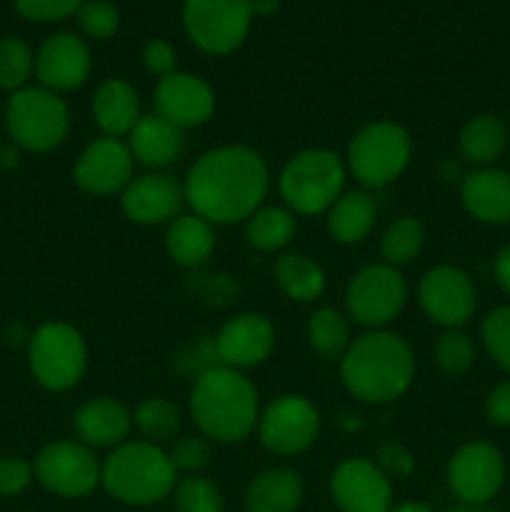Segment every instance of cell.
<instances>
[{
  "instance_id": "5bb4252c",
  "label": "cell",
  "mask_w": 510,
  "mask_h": 512,
  "mask_svg": "<svg viewBox=\"0 0 510 512\" xmlns=\"http://www.w3.org/2000/svg\"><path fill=\"white\" fill-rule=\"evenodd\" d=\"M420 308L428 315L430 323L440 328L455 330L473 318L478 308L475 285L463 270L453 265L430 268L420 280Z\"/></svg>"
},
{
  "instance_id": "603a6c76",
  "label": "cell",
  "mask_w": 510,
  "mask_h": 512,
  "mask_svg": "<svg viewBox=\"0 0 510 512\" xmlns=\"http://www.w3.org/2000/svg\"><path fill=\"white\" fill-rule=\"evenodd\" d=\"M130 153L145 168H168L183 155L185 138L183 130L175 128L158 113L143 115L133 130H130Z\"/></svg>"
},
{
  "instance_id": "9c48e42d",
  "label": "cell",
  "mask_w": 510,
  "mask_h": 512,
  "mask_svg": "<svg viewBox=\"0 0 510 512\" xmlns=\"http://www.w3.org/2000/svg\"><path fill=\"white\" fill-rule=\"evenodd\" d=\"M253 20V0H185L183 25L188 38L210 55L240 48Z\"/></svg>"
},
{
  "instance_id": "7c38bea8",
  "label": "cell",
  "mask_w": 510,
  "mask_h": 512,
  "mask_svg": "<svg viewBox=\"0 0 510 512\" xmlns=\"http://www.w3.org/2000/svg\"><path fill=\"white\" fill-rule=\"evenodd\" d=\"M320 413L303 395H283L273 400L258 420L260 443L275 455H298L315 443Z\"/></svg>"
},
{
  "instance_id": "8992f818",
  "label": "cell",
  "mask_w": 510,
  "mask_h": 512,
  "mask_svg": "<svg viewBox=\"0 0 510 512\" xmlns=\"http://www.w3.org/2000/svg\"><path fill=\"white\" fill-rule=\"evenodd\" d=\"M413 155L408 130L390 120L365 125L348 145V170L360 185L378 190L403 175Z\"/></svg>"
},
{
  "instance_id": "e575fe53",
  "label": "cell",
  "mask_w": 510,
  "mask_h": 512,
  "mask_svg": "<svg viewBox=\"0 0 510 512\" xmlns=\"http://www.w3.org/2000/svg\"><path fill=\"white\" fill-rule=\"evenodd\" d=\"M175 510L178 512H223V495L213 480L190 475L175 485Z\"/></svg>"
},
{
  "instance_id": "f1b7e54d",
  "label": "cell",
  "mask_w": 510,
  "mask_h": 512,
  "mask_svg": "<svg viewBox=\"0 0 510 512\" xmlns=\"http://www.w3.org/2000/svg\"><path fill=\"white\" fill-rule=\"evenodd\" d=\"M275 283L295 303H313L323 295L325 275L318 263L305 255H283L275 263Z\"/></svg>"
},
{
  "instance_id": "ab89813d",
  "label": "cell",
  "mask_w": 510,
  "mask_h": 512,
  "mask_svg": "<svg viewBox=\"0 0 510 512\" xmlns=\"http://www.w3.org/2000/svg\"><path fill=\"white\" fill-rule=\"evenodd\" d=\"M15 10L33 23H55L78 13L83 0H13Z\"/></svg>"
},
{
  "instance_id": "836d02e7",
  "label": "cell",
  "mask_w": 510,
  "mask_h": 512,
  "mask_svg": "<svg viewBox=\"0 0 510 512\" xmlns=\"http://www.w3.org/2000/svg\"><path fill=\"white\" fill-rule=\"evenodd\" d=\"M35 70V55L20 38L0 40V88L20 90Z\"/></svg>"
},
{
  "instance_id": "30bf717a",
  "label": "cell",
  "mask_w": 510,
  "mask_h": 512,
  "mask_svg": "<svg viewBox=\"0 0 510 512\" xmlns=\"http://www.w3.org/2000/svg\"><path fill=\"white\" fill-rule=\"evenodd\" d=\"M408 300L405 278L393 265H368L358 270L345 290V308L365 328L388 325Z\"/></svg>"
},
{
  "instance_id": "7dc6e473",
  "label": "cell",
  "mask_w": 510,
  "mask_h": 512,
  "mask_svg": "<svg viewBox=\"0 0 510 512\" xmlns=\"http://www.w3.org/2000/svg\"><path fill=\"white\" fill-rule=\"evenodd\" d=\"M0 165H5V168H13V165H18V150H13V148L0 150Z\"/></svg>"
},
{
  "instance_id": "277c9868",
  "label": "cell",
  "mask_w": 510,
  "mask_h": 512,
  "mask_svg": "<svg viewBox=\"0 0 510 512\" xmlns=\"http://www.w3.org/2000/svg\"><path fill=\"white\" fill-rule=\"evenodd\" d=\"M175 473L170 455L148 440L123 443L108 455L100 468V483L125 505H153L175 490Z\"/></svg>"
},
{
  "instance_id": "8fae6325",
  "label": "cell",
  "mask_w": 510,
  "mask_h": 512,
  "mask_svg": "<svg viewBox=\"0 0 510 512\" xmlns=\"http://www.w3.org/2000/svg\"><path fill=\"white\" fill-rule=\"evenodd\" d=\"M35 478L60 498H85L100 483V465L85 445L55 440L35 458Z\"/></svg>"
},
{
  "instance_id": "cb8c5ba5",
  "label": "cell",
  "mask_w": 510,
  "mask_h": 512,
  "mask_svg": "<svg viewBox=\"0 0 510 512\" xmlns=\"http://www.w3.org/2000/svg\"><path fill=\"white\" fill-rule=\"evenodd\" d=\"M93 118L105 138H120L138 125L140 98L138 90L123 78H110L95 90L93 98Z\"/></svg>"
},
{
  "instance_id": "4fadbf2b",
  "label": "cell",
  "mask_w": 510,
  "mask_h": 512,
  "mask_svg": "<svg viewBox=\"0 0 510 512\" xmlns=\"http://www.w3.org/2000/svg\"><path fill=\"white\" fill-rule=\"evenodd\" d=\"M448 488L465 505H485L505 483L503 455L490 443H468L450 458Z\"/></svg>"
},
{
  "instance_id": "b9f144b4",
  "label": "cell",
  "mask_w": 510,
  "mask_h": 512,
  "mask_svg": "<svg viewBox=\"0 0 510 512\" xmlns=\"http://www.w3.org/2000/svg\"><path fill=\"white\" fill-rule=\"evenodd\" d=\"M378 465L388 478H408L415 468V460L403 445L385 443L378 448Z\"/></svg>"
},
{
  "instance_id": "9a60e30c",
  "label": "cell",
  "mask_w": 510,
  "mask_h": 512,
  "mask_svg": "<svg viewBox=\"0 0 510 512\" xmlns=\"http://www.w3.org/2000/svg\"><path fill=\"white\" fill-rule=\"evenodd\" d=\"M330 495L343 512H390L393 485L375 463L350 458L335 468L330 478Z\"/></svg>"
},
{
  "instance_id": "ee69618b",
  "label": "cell",
  "mask_w": 510,
  "mask_h": 512,
  "mask_svg": "<svg viewBox=\"0 0 510 512\" xmlns=\"http://www.w3.org/2000/svg\"><path fill=\"white\" fill-rule=\"evenodd\" d=\"M485 415L498 428H510V380L495 385L485 400Z\"/></svg>"
},
{
  "instance_id": "4dcf8cb0",
  "label": "cell",
  "mask_w": 510,
  "mask_h": 512,
  "mask_svg": "<svg viewBox=\"0 0 510 512\" xmlns=\"http://www.w3.org/2000/svg\"><path fill=\"white\" fill-rule=\"evenodd\" d=\"M133 423L148 443L158 445L168 443V440H173L178 435L180 425H183V415H180V408L173 400L145 398L135 408Z\"/></svg>"
},
{
  "instance_id": "681fc988",
  "label": "cell",
  "mask_w": 510,
  "mask_h": 512,
  "mask_svg": "<svg viewBox=\"0 0 510 512\" xmlns=\"http://www.w3.org/2000/svg\"><path fill=\"white\" fill-rule=\"evenodd\" d=\"M450 512H493V510H488L485 508V505H458V508H453Z\"/></svg>"
},
{
  "instance_id": "d590c367",
  "label": "cell",
  "mask_w": 510,
  "mask_h": 512,
  "mask_svg": "<svg viewBox=\"0 0 510 512\" xmlns=\"http://www.w3.org/2000/svg\"><path fill=\"white\" fill-rule=\"evenodd\" d=\"M435 360L440 370L448 375H463L475 363V345L468 333L463 330H445L435 343Z\"/></svg>"
},
{
  "instance_id": "e0dca14e",
  "label": "cell",
  "mask_w": 510,
  "mask_h": 512,
  "mask_svg": "<svg viewBox=\"0 0 510 512\" xmlns=\"http://www.w3.org/2000/svg\"><path fill=\"white\" fill-rule=\"evenodd\" d=\"M155 113L173 123L175 128L203 125L215 110V93L203 78L190 73H170L160 78L153 95Z\"/></svg>"
},
{
  "instance_id": "f35d334b",
  "label": "cell",
  "mask_w": 510,
  "mask_h": 512,
  "mask_svg": "<svg viewBox=\"0 0 510 512\" xmlns=\"http://www.w3.org/2000/svg\"><path fill=\"white\" fill-rule=\"evenodd\" d=\"M168 455L175 470L198 473V470H203L210 463L213 448H210V440L205 435H185V438L175 440Z\"/></svg>"
},
{
  "instance_id": "bcb514c9",
  "label": "cell",
  "mask_w": 510,
  "mask_h": 512,
  "mask_svg": "<svg viewBox=\"0 0 510 512\" xmlns=\"http://www.w3.org/2000/svg\"><path fill=\"white\" fill-rule=\"evenodd\" d=\"M278 5V0H253V15H258V18H270V15H275Z\"/></svg>"
},
{
  "instance_id": "5b68a950",
  "label": "cell",
  "mask_w": 510,
  "mask_h": 512,
  "mask_svg": "<svg viewBox=\"0 0 510 512\" xmlns=\"http://www.w3.org/2000/svg\"><path fill=\"white\" fill-rule=\"evenodd\" d=\"M345 185V165L325 148L300 150L280 170L278 188L288 210L318 215L333 208Z\"/></svg>"
},
{
  "instance_id": "d6986e66",
  "label": "cell",
  "mask_w": 510,
  "mask_h": 512,
  "mask_svg": "<svg viewBox=\"0 0 510 512\" xmlns=\"http://www.w3.org/2000/svg\"><path fill=\"white\" fill-rule=\"evenodd\" d=\"M35 75L53 93L80 88L90 75L88 45L73 33L50 35L35 55Z\"/></svg>"
},
{
  "instance_id": "3957f363",
  "label": "cell",
  "mask_w": 510,
  "mask_h": 512,
  "mask_svg": "<svg viewBox=\"0 0 510 512\" xmlns=\"http://www.w3.org/2000/svg\"><path fill=\"white\" fill-rule=\"evenodd\" d=\"M190 415L215 443H243L258 423V390L240 370L213 365L195 378Z\"/></svg>"
},
{
  "instance_id": "7a4b0ae2",
  "label": "cell",
  "mask_w": 510,
  "mask_h": 512,
  "mask_svg": "<svg viewBox=\"0 0 510 512\" xmlns=\"http://www.w3.org/2000/svg\"><path fill=\"white\" fill-rule=\"evenodd\" d=\"M340 360V378L345 388L363 403H393L413 383V350L395 333L373 330L350 343Z\"/></svg>"
},
{
  "instance_id": "ffe728a7",
  "label": "cell",
  "mask_w": 510,
  "mask_h": 512,
  "mask_svg": "<svg viewBox=\"0 0 510 512\" xmlns=\"http://www.w3.org/2000/svg\"><path fill=\"white\" fill-rule=\"evenodd\" d=\"M123 213L138 225L173 223L185 203L183 185L165 173L140 175L123 190Z\"/></svg>"
},
{
  "instance_id": "f546056e",
  "label": "cell",
  "mask_w": 510,
  "mask_h": 512,
  "mask_svg": "<svg viewBox=\"0 0 510 512\" xmlns=\"http://www.w3.org/2000/svg\"><path fill=\"white\" fill-rule=\"evenodd\" d=\"M295 213L288 208H260L255 210L245 225V240L250 248L263 250V253H275L285 248L295 238Z\"/></svg>"
},
{
  "instance_id": "d4e9b609",
  "label": "cell",
  "mask_w": 510,
  "mask_h": 512,
  "mask_svg": "<svg viewBox=\"0 0 510 512\" xmlns=\"http://www.w3.org/2000/svg\"><path fill=\"white\" fill-rule=\"evenodd\" d=\"M300 503H303V480L290 468L263 470L245 490L248 512H295Z\"/></svg>"
},
{
  "instance_id": "1f68e13d",
  "label": "cell",
  "mask_w": 510,
  "mask_h": 512,
  "mask_svg": "<svg viewBox=\"0 0 510 512\" xmlns=\"http://www.w3.org/2000/svg\"><path fill=\"white\" fill-rule=\"evenodd\" d=\"M308 343L323 360L343 358L350 348L348 320L333 308L315 310L308 320Z\"/></svg>"
},
{
  "instance_id": "74e56055",
  "label": "cell",
  "mask_w": 510,
  "mask_h": 512,
  "mask_svg": "<svg viewBox=\"0 0 510 512\" xmlns=\"http://www.w3.org/2000/svg\"><path fill=\"white\" fill-rule=\"evenodd\" d=\"M75 18H78L80 30L95 40L110 38L120 25V13L110 0H83Z\"/></svg>"
},
{
  "instance_id": "6da1fadb",
  "label": "cell",
  "mask_w": 510,
  "mask_h": 512,
  "mask_svg": "<svg viewBox=\"0 0 510 512\" xmlns=\"http://www.w3.org/2000/svg\"><path fill=\"white\" fill-rule=\"evenodd\" d=\"M268 165L245 145H225L200 155L185 178V203L215 225L248 220L268 193Z\"/></svg>"
},
{
  "instance_id": "7402d4cb",
  "label": "cell",
  "mask_w": 510,
  "mask_h": 512,
  "mask_svg": "<svg viewBox=\"0 0 510 512\" xmlns=\"http://www.w3.org/2000/svg\"><path fill=\"white\" fill-rule=\"evenodd\" d=\"M73 428L85 445L118 448L130 435L133 415L115 398H95L75 410Z\"/></svg>"
},
{
  "instance_id": "83f0119b",
  "label": "cell",
  "mask_w": 510,
  "mask_h": 512,
  "mask_svg": "<svg viewBox=\"0 0 510 512\" xmlns=\"http://www.w3.org/2000/svg\"><path fill=\"white\" fill-rule=\"evenodd\" d=\"M505 145H508V130L495 115H475L458 135L460 155L478 168H490L503 155Z\"/></svg>"
},
{
  "instance_id": "8d00e7d4",
  "label": "cell",
  "mask_w": 510,
  "mask_h": 512,
  "mask_svg": "<svg viewBox=\"0 0 510 512\" xmlns=\"http://www.w3.org/2000/svg\"><path fill=\"white\" fill-rule=\"evenodd\" d=\"M480 338H483L485 350L490 358L510 373V305H500V308L490 310L480 328Z\"/></svg>"
},
{
  "instance_id": "60d3db41",
  "label": "cell",
  "mask_w": 510,
  "mask_h": 512,
  "mask_svg": "<svg viewBox=\"0 0 510 512\" xmlns=\"http://www.w3.org/2000/svg\"><path fill=\"white\" fill-rule=\"evenodd\" d=\"M33 468L20 458H0V495L13 498L30 485Z\"/></svg>"
},
{
  "instance_id": "ac0fdd59",
  "label": "cell",
  "mask_w": 510,
  "mask_h": 512,
  "mask_svg": "<svg viewBox=\"0 0 510 512\" xmlns=\"http://www.w3.org/2000/svg\"><path fill=\"white\" fill-rule=\"evenodd\" d=\"M275 348V330L265 315L240 313L220 328L215 355L225 368L243 370L260 365Z\"/></svg>"
},
{
  "instance_id": "52a82bcc",
  "label": "cell",
  "mask_w": 510,
  "mask_h": 512,
  "mask_svg": "<svg viewBox=\"0 0 510 512\" xmlns=\"http://www.w3.org/2000/svg\"><path fill=\"white\" fill-rule=\"evenodd\" d=\"M8 133L20 148L48 153L58 148L70 128L63 98L48 88H20L10 95L5 108Z\"/></svg>"
},
{
  "instance_id": "44dd1931",
  "label": "cell",
  "mask_w": 510,
  "mask_h": 512,
  "mask_svg": "<svg viewBox=\"0 0 510 512\" xmlns=\"http://www.w3.org/2000/svg\"><path fill=\"white\" fill-rule=\"evenodd\" d=\"M465 210L485 225L510 223V173L500 168H478L460 185Z\"/></svg>"
},
{
  "instance_id": "f6af8a7d",
  "label": "cell",
  "mask_w": 510,
  "mask_h": 512,
  "mask_svg": "<svg viewBox=\"0 0 510 512\" xmlns=\"http://www.w3.org/2000/svg\"><path fill=\"white\" fill-rule=\"evenodd\" d=\"M493 273H495V280H498L500 288L510 295V243L503 245V248L498 250V255H495Z\"/></svg>"
},
{
  "instance_id": "484cf974",
  "label": "cell",
  "mask_w": 510,
  "mask_h": 512,
  "mask_svg": "<svg viewBox=\"0 0 510 512\" xmlns=\"http://www.w3.org/2000/svg\"><path fill=\"white\" fill-rule=\"evenodd\" d=\"M165 248H168L173 263L183 265V268H198L215 250L213 223L195 213L178 215L165 235Z\"/></svg>"
},
{
  "instance_id": "c3c4849f",
  "label": "cell",
  "mask_w": 510,
  "mask_h": 512,
  "mask_svg": "<svg viewBox=\"0 0 510 512\" xmlns=\"http://www.w3.org/2000/svg\"><path fill=\"white\" fill-rule=\"evenodd\" d=\"M390 512H435V510L423 503H405V505H398V508H393Z\"/></svg>"
},
{
  "instance_id": "4316f807",
  "label": "cell",
  "mask_w": 510,
  "mask_h": 512,
  "mask_svg": "<svg viewBox=\"0 0 510 512\" xmlns=\"http://www.w3.org/2000/svg\"><path fill=\"white\" fill-rule=\"evenodd\" d=\"M378 218L375 200L365 190H353V193L340 195L328 210V233L338 243L355 245L370 235Z\"/></svg>"
},
{
  "instance_id": "d6a6232c",
  "label": "cell",
  "mask_w": 510,
  "mask_h": 512,
  "mask_svg": "<svg viewBox=\"0 0 510 512\" xmlns=\"http://www.w3.org/2000/svg\"><path fill=\"white\" fill-rule=\"evenodd\" d=\"M425 245V230L423 223L418 218H405L393 220V223L385 228L383 240H380V255H383L385 265H408L410 260H415L420 255Z\"/></svg>"
},
{
  "instance_id": "2e32d148",
  "label": "cell",
  "mask_w": 510,
  "mask_h": 512,
  "mask_svg": "<svg viewBox=\"0 0 510 512\" xmlns=\"http://www.w3.org/2000/svg\"><path fill=\"white\" fill-rule=\"evenodd\" d=\"M133 165L135 158L128 145L118 138H100L80 153L73 178L85 193L113 195L128 188L133 180Z\"/></svg>"
},
{
  "instance_id": "ba28073f",
  "label": "cell",
  "mask_w": 510,
  "mask_h": 512,
  "mask_svg": "<svg viewBox=\"0 0 510 512\" xmlns=\"http://www.w3.org/2000/svg\"><path fill=\"white\" fill-rule=\"evenodd\" d=\"M35 380L48 390H68L88 368V348L73 325L45 323L35 330L28 350Z\"/></svg>"
},
{
  "instance_id": "7bdbcfd3",
  "label": "cell",
  "mask_w": 510,
  "mask_h": 512,
  "mask_svg": "<svg viewBox=\"0 0 510 512\" xmlns=\"http://www.w3.org/2000/svg\"><path fill=\"white\" fill-rule=\"evenodd\" d=\"M143 63L145 68H148V73L165 78V75L175 73L178 55H175V48L168 40H150L143 50Z\"/></svg>"
}]
</instances>
